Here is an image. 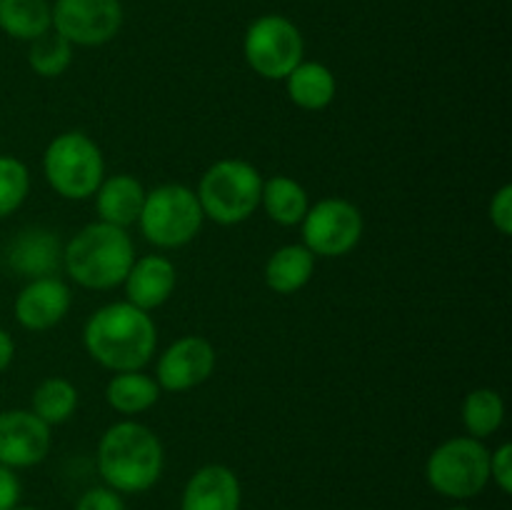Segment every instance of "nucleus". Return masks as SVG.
I'll return each instance as SVG.
<instances>
[{"instance_id": "obj_1", "label": "nucleus", "mask_w": 512, "mask_h": 510, "mask_svg": "<svg viewBox=\"0 0 512 510\" xmlns=\"http://www.w3.org/2000/svg\"><path fill=\"white\" fill-rule=\"evenodd\" d=\"M85 353L110 373L143 370L158 348L153 315L128 300H115L95 310L83 325Z\"/></svg>"}, {"instance_id": "obj_2", "label": "nucleus", "mask_w": 512, "mask_h": 510, "mask_svg": "<svg viewBox=\"0 0 512 510\" xmlns=\"http://www.w3.org/2000/svg\"><path fill=\"white\" fill-rule=\"evenodd\" d=\"M163 468V443L145 423L120 420L100 435L98 473L115 493H145L158 483Z\"/></svg>"}, {"instance_id": "obj_3", "label": "nucleus", "mask_w": 512, "mask_h": 510, "mask_svg": "<svg viewBox=\"0 0 512 510\" xmlns=\"http://www.w3.org/2000/svg\"><path fill=\"white\" fill-rule=\"evenodd\" d=\"M135 260L128 230L95 220L80 228L63 248V268L85 290H113L123 285Z\"/></svg>"}, {"instance_id": "obj_4", "label": "nucleus", "mask_w": 512, "mask_h": 510, "mask_svg": "<svg viewBox=\"0 0 512 510\" xmlns=\"http://www.w3.org/2000/svg\"><path fill=\"white\" fill-rule=\"evenodd\" d=\"M263 175L253 163L240 158L215 160L203 175L195 195L203 208L205 220L233 228L253 218L260 208L263 193Z\"/></svg>"}, {"instance_id": "obj_5", "label": "nucleus", "mask_w": 512, "mask_h": 510, "mask_svg": "<svg viewBox=\"0 0 512 510\" xmlns=\"http://www.w3.org/2000/svg\"><path fill=\"white\" fill-rule=\"evenodd\" d=\"M205 223L203 208L193 188L183 183H163L145 193L138 228L150 245L175 250L193 243Z\"/></svg>"}, {"instance_id": "obj_6", "label": "nucleus", "mask_w": 512, "mask_h": 510, "mask_svg": "<svg viewBox=\"0 0 512 510\" xmlns=\"http://www.w3.org/2000/svg\"><path fill=\"white\" fill-rule=\"evenodd\" d=\"M43 175L60 198H93L105 178L103 150L80 130L55 135L43 153Z\"/></svg>"}, {"instance_id": "obj_7", "label": "nucleus", "mask_w": 512, "mask_h": 510, "mask_svg": "<svg viewBox=\"0 0 512 510\" xmlns=\"http://www.w3.org/2000/svg\"><path fill=\"white\" fill-rule=\"evenodd\" d=\"M430 488L450 500L475 498L490 483V450L470 435L450 438L430 453L425 463Z\"/></svg>"}, {"instance_id": "obj_8", "label": "nucleus", "mask_w": 512, "mask_h": 510, "mask_svg": "<svg viewBox=\"0 0 512 510\" xmlns=\"http://www.w3.org/2000/svg\"><path fill=\"white\" fill-rule=\"evenodd\" d=\"M245 63L265 80H285L303 63L305 40L298 25L285 15H260L245 30Z\"/></svg>"}, {"instance_id": "obj_9", "label": "nucleus", "mask_w": 512, "mask_h": 510, "mask_svg": "<svg viewBox=\"0 0 512 510\" xmlns=\"http://www.w3.org/2000/svg\"><path fill=\"white\" fill-rule=\"evenodd\" d=\"M365 220L355 203L345 198H323L310 203L300 233L303 245L315 258H343L358 248Z\"/></svg>"}, {"instance_id": "obj_10", "label": "nucleus", "mask_w": 512, "mask_h": 510, "mask_svg": "<svg viewBox=\"0 0 512 510\" xmlns=\"http://www.w3.org/2000/svg\"><path fill=\"white\" fill-rule=\"evenodd\" d=\"M50 10L55 33L83 48L110 43L123 25L120 0H55Z\"/></svg>"}, {"instance_id": "obj_11", "label": "nucleus", "mask_w": 512, "mask_h": 510, "mask_svg": "<svg viewBox=\"0 0 512 510\" xmlns=\"http://www.w3.org/2000/svg\"><path fill=\"white\" fill-rule=\"evenodd\" d=\"M215 363H218V355L208 338L183 335L160 353L155 363V383L168 393H185L210 380V375L215 373Z\"/></svg>"}, {"instance_id": "obj_12", "label": "nucleus", "mask_w": 512, "mask_h": 510, "mask_svg": "<svg viewBox=\"0 0 512 510\" xmlns=\"http://www.w3.org/2000/svg\"><path fill=\"white\" fill-rule=\"evenodd\" d=\"M53 445L50 425L33 410H3L0 413V463L8 468H33L43 463Z\"/></svg>"}, {"instance_id": "obj_13", "label": "nucleus", "mask_w": 512, "mask_h": 510, "mask_svg": "<svg viewBox=\"0 0 512 510\" xmlns=\"http://www.w3.org/2000/svg\"><path fill=\"white\" fill-rule=\"evenodd\" d=\"M70 305H73V293L68 283L55 275H45V278L28 280V285L15 295L13 315L25 330L45 333L68 315Z\"/></svg>"}, {"instance_id": "obj_14", "label": "nucleus", "mask_w": 512, "mask_h": 510, "mask_svg": "<svg viewBox=\"0 0 512 510\" xmlns=\"http://www.w3.org/2000/svg\"><path fill=\"white\" fill-rule=\"evenodd\" d=\"M175 283H178V270L173 260L165 255H143L133 260L125 275V300L145 313H153L173 298Z\"/></svg>"}, {"instance_id": "obj_15", "label": "nucleus", "mask_w": 512, "mask_h": 510, "mask_svg": "<svg viewBox=\"0 0 512 510\" xmlns=\"http://www.w3.org/2000/svg\"><path fill=\"white\" fill-rule=\"evenodd\" d=\"M240 480L228 465L210 463L185 483L180 510H240Z\"/></svg>"}, {"instance_id": "obj_16", "label": "nucleus", "mask_w": 512, "mask_h": 510, "mask_svg": "<svg viewBox=\"0 0 512 510\" xmlns=\"http://www.w3.org/2000/svg\"><path fill=\"white\" fill-rule=\"evenodd\" d=\"M145 193L148 190L143 188V183L135 175H105L103 183H100V188L93 195L98 220L128 230L130 225L138 223L140 210H143L145 203Z\"/></svg>"}, {"instance_id": "obj_17", "label": "nucleus", "mask_w": 512, "mask_h": 510, "mask_svg": "<svg viewBox=\"0 0 512 510\" xmlns=\"http://www.w3.org/2000/svg\"><path fill=\"white\" fill-rule=\"evenodd\" d=\"M8 263L25 278H45V275H53L55 268L63 263V248L48 230H25L10 243Z\"/></svg>"}, {"instance_id": "obj_18", "label": "nucleus", "mask_w": 512, "mask_h": 510, "mask_svg": "<svg viewBox=\"0 0 512 510\" xmlns=\"http://www.w3.org/2000/svg\"><path fill=\"white\" fill-rule=\"evenodd\" d=\"M283 83L290 103L298 105L300 110H308V113L325 110L338 93L333 70L323 63H315V60H303L300 65H295L293 73Z\"/></svg>"}, {"instance_id": "obj_19", "label": "nucleus", "mask_w": 512, "mask_h": 510, "mask_svg": "<svg viewBox=\"0 0 512 510\" xmlns=\"http://www.w3.org/2000/svg\"><path fill=\"white\" fill-rule=\"evenodd\" d=\"M315 273V255L303 243L283 245L265 260L263 278L273 293L295 295L310 283Z\"/></svg>"}, {"instance_id": "obj_20", "label": "nucleus", "mask_w": 512, "mask_h": 510, "mask_svg": "<svg viewBox=\"0 0 512 510\" xmlns=\"http://www.w3.org/2000/svg\"><path fill=\"white\" fill-rule=\"evenodd\" d=\"M260 208L265 210V215L273 223L283 225V228H293V225L303 223L305 213L310 208V195L290 175H273V178L263 180Z\"/></svg>"}, {"instance_id": "obj_21", "label": "nucleus", "mask_w": 512, "mask_h": 510, "mask_svg": "<svg viewBox=\"0 0 512 510\" xmlns=\"http://www.w3.org/2000/svg\"><path fill=\"white\" fill-rule=\"evenodd\" d=\"M160 385L155 383L153 375L143 370H125V373H113V378L105 385V403L120 415H140L153 408L160 400Z\"/></svg>"}, {"instance_id": "obj_22", "label": "nucleus", "mask_w": 512, "mask_h": 510, "mask_svg": "<svg viewBox=\"0 0 512 510\" xmlns=\"http://www.w3.org/2000/svg\"><path fill=\"white\" fill-rule=\"evenodd\" d=\"M53 28L48 0H0V30L15 40L33 43Z\"/></svg>"}, {"instance_id": "obj_23", "label": "nucleus", "mask_w": 512, "mask_h": 510, "mask_svg": "<svg viewBox=\"0 0 512 510\" xmlns=\"http://www.w3.org/2000/svg\"><path fill=\"white\" fill-rule=\"evenodd\" d=\"M463 428L470 438L485 440L498 433L505 423V400L493 388H475L465 395L460 408Z\"/></svg>"}, {"instance_id": "obj_24", "label": "nucleus", "mask_w": 512, "mask_h": 510, "mask_svg": "<svg viewBox=\"0 0 512 510\" xmlns=\"http://www.w3.org/2000/svg\"><path fill=\"white\" fill-rule=\"evenodd\" d=\"M30 410L50 428L68 423L78 410V388L63 375H50L33 390Z\"/></svg>"}, {"instance_id": "obj_25", "label": "nucleus", "mask_w": 512, "mask_h": 510, "mask_svg": "<svg viewBox=\"0 0 512 510\" xmlns=\"http://www.w3.org/2000/svg\"><path fill=\"white\" fill-rule=\"evenodd\" d=\"M70 63H73V45L53 28L30 43L28 65L40 78H60Z\"/></svg>"}, {"instance_id": "obj_26", "label": "nucleus", "mask_w": 512, "mask_h": 510, "mask_svg": "<svg viewBox=\"0 0 512 510\" xmlns=\"http://www.w3.org/2000/svg\"><path fill=\"white\" fill-rule=\"evenodd\" d=\"M30 193V170L15 155H0V220L13 215Z\"/></svg>"}, {"instance_id": "obj_27", "label": "nucleus", "mask_w": 512, "mask_h": 510, "mask_svg": "<svg viewBox=\"0 0 512 510\" xmlns=\"http://www.w3.org/2000/svg\"><path fill=\"white\" fill-rule=\"evenodd\" d=\"M490 223L500 235L512 233V185L505 183L495 190L493 200H490Z\"/></svg>"}, {"instance_id": "obj_28", "label": "nucleus", "mask_w": 512, "mask_h": 510, "mask_svg": "<svg viewBox=\"0 0 512 510\" xmlns=\"http://www.w3.org/2000/svg\"><path fill=\"white\" fill-rule=\"evenodd\" d=\"M490 480L498 485L503 493H512V445L500 443L490 453Z\"/></svg>"}, {"instance_id": "obj_29", "label": "nucleus", "mask_w": 512, "mask_h": 510, "mask_svg": "<svg viewBox=\"0 0 512 510\" xmlns=\"http://www.w3.org/2000/svg\"><path fill=\"white\" fill-rule=\"evenodd\" d=\"M75 510H125L123 498L113 488H90L80 495Z\"/></svg>"}, {"instance_id": "obj_30", "label": "nucleus", "mask_w": 512, "mask_h": 510, "mask_svg": "<svg viewBox=\"0 0 512 510\" xmlns=\"http://www.w3.org/2000/svg\"><path fill=\"white\" fill-rule=\"evenodd\" d=\"M20 500V480L13 468L0 463V510H13Z\"/></svg>"}, {"instance_id": "obj_31", "label": "nucleus", "mask_w": 512, "mask_h": 510, "mask_svg": "<svg viewBox=\"0 0 512 510\" xmlns=\"http://www.w3.org/2000/svg\"><path fill=\"white\" fill-rule=\"evenodd\" d=\"M13 358H15L13 335H10L5 328H0V373H3L10 363H13Z\"/></svg>"}, {"instance_id": "obj_32", "label": "nucleus", "mask_w": 512, "mask_h": 510, "mask_svg": "<svg viewBox=\"0 0 512 510\" xmlns=\"http://www.w3.org/2000/svg\"><path fill=\"white\" fill-rule=\"evenodd\" d=\"M448 510H468V508H463V505H455V508H448Z\"/></svg>"}, {"instance_id": "obj_33", "label": "nucleus", "mask_w": 512, "mask_h": 510, "mask_svg": "<svg viewBox=\"0 0 512 510\" xmlns=\"http://www.w3.org/2000/svg\"><path fill=\"white\" fill-rule=\"evenodd\" d=\"M13 510H35V508H18V505H15V508Z\"/></svg>"}]
</instances>
